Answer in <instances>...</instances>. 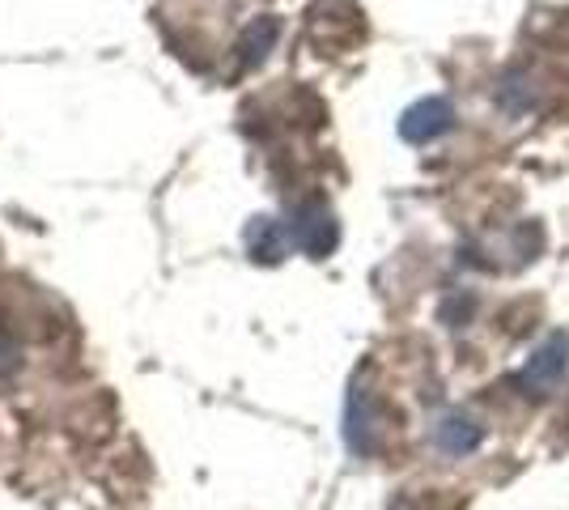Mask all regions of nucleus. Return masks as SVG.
Returning <instances> with one entry per match:
<instances>
[{
    "label": "nucleus",
    "instance_id": "obj_2",
    "mask_svg": "<svg viewBox=\"0 0 569 510\" xmlns=\"http://www.w3.org/2000/svg\"><path fill=\"white\" fill-rule=\"evenodd\" d=\"M289 239L310 251V256H328L336 247V221L328 209H319V204H307V209H298V218L289 221Z\"/></svg>",
    "mask_w": 569,
    "mask_h": 510
},
{
    "label": "nucleus",
    "instance_id": "obj_5",
    "mask_svg": "<svg viewBox=\"0 0 569 510\" xmlns=\"http://www.w3.org/2000/svg\"><path fill=\"white\" fill-rule=\"evenodd\" d=\"M277 34H281V22H277V18H256V22L247 26L242 43H238V64H242V69L260 64L263 56L272 51V43H277Z\"/></svg>",
    "mask_w": 569,
    "mask_h": 510
},
{
    "label": "nucleus",
    "instance_id": "obj_4",
    "mask_svg": "<svg viewBox=\"0 0 569 510\" xmlns=\"http://www.w3.org/2000/svg\"><path fill=\"white\" fill-rule=\"evenodd\" d=\"M480 442H485V430L476 426L472 417L447 413L438 421V447H442L447 456H472Z\"/></svg>",
    "mask_w": 569,
    "mask_h": 510
},
{
    "label": "nucleus",
    "instance_id": "obj_7",
    "mask_svg": "<svg viewBox=\"0 0 569 510\" xmlns=\"http://www.w3.org/2000/svg\"><path fill=\"white\" fill-rule=\"evenodd\" d=\"M370 404H366V388H353L349 396V447L357 456H370Z\"/></svg>",
    "mask_w": 569,
    "mask_h": 510
},
{
    "label": "nucleus",
    "instance_id": "obj_6",
    "mask_svg": "<svg viewBox=\"0 0 569 510\" xmlns=\"http://www.w3.org/2000/svg\"><path fill=\"white\" fill-rule=\"evenodd\" d=\"M284 243H289V230L268 218H260L251 230H247V247H251L256 260H281Z\"/></svg>",
    "mask_w": 569,
    "mask_h": 510
},
{
    "label": "nucleus",
    "instance_id": "obj_1",
    "mask_svg": "<svg viewBox=\"0 0 569 510\" xmlns=\"http://www.w3.org/2000/svg\"><path fill=\"white\" fill-rule=\"evenodd\" d=\"M455 128V107L447 98H421L417 107H408L400 120V137L408 146H429L438 137H447Z\"/></svg>",
    "mask_w": 569,
    "mask_h": 510
},
{
    "label": "nucleus",
    "instance_id": "obj_3",
    "mask_svg": "<svg viewBox=\"0 0 569 510\" xmlns=\"http://www.w3.org/2000/svg\"><path fill=\"white\" fill-rule=\"evenodd\" d=\"M566 366H569V340L552 337V340H545V344L536 349V358H531V362H527V370L519 374V383L545 391V388H552L561 374H566Z\"/></svg>",
    "mask_w": 569,
    "mask_h": 510
}]
</instances>
